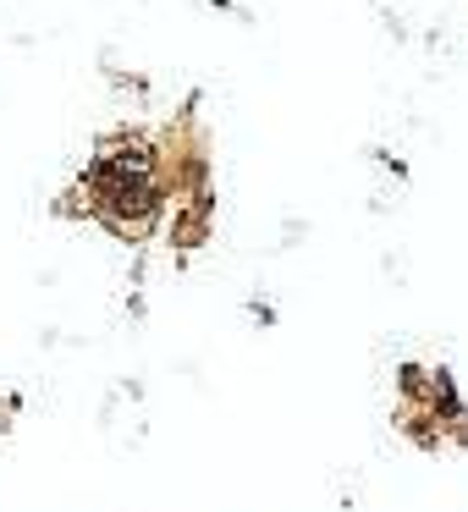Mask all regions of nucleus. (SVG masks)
Instances as JSON below:
<instances>
[{
    "mask_svg": "<svg viewBox=\"0 0 468 512\" xmlns=\"http://www.w3.org/2000/svg\"><path fill=\"white\" fill-rule=\"evenodd\" d=\"M89 199L111 215L116 226H138L155 215L160 204V182H155V160L144 155L138 144L105 149L89 171Z\"/></svg>",
    "mask_w": 468,
    "mask_h": 512,
    "instance_id": "f257e3e1",
    "label": "nucleus"
}]
</instances>
